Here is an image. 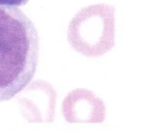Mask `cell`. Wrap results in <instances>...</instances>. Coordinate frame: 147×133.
I'll return each mask as SVG.
<instances>
[{
  "instance_id": "cell-1",
  "label": "cell",
  "mask_w": 147,
  "mask_h": 133,
  "mask_svg": "<svg viewBox=\"0 0 147 133\" xmlns=\"http://www.w3.org/2000/svg\"><path fill=\"white\" fill-rule=\"evenodd\" d=\"M27 1L0 0V102L24 90L37 70L38 33L17 7Z\"/></svg>"
},
{
  "instance_id": "cell-2",
  "label": "cell",
  "mask_w": 147,
  "mask_h": 133,
  "mask_svg": "<svg viewBox=\"0 0 147 133\" xmlns=\"http://www.w3.org/2000/svg\"><path fill=\"white\" fill-rule=\"evenodd\" d=\"M115 9L99 4L83 8L69 25L68 41L83 55L96 57L110 51L115 45Z\"/></svg>"
}]
</instances>
